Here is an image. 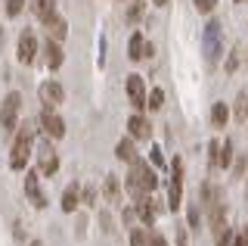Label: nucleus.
I'll return each instance as SVG.
<instances>
[{"label": "nucleus", "instance_id": "nucleus-1", "mask_svg": "<svg viewBox=\"0 0 248 246\" xmlns=\"http://www.w3.org/2000/svg\"><path fill=\"white\" fill-rule=\"evenodd\" d=\"M124 187H127V193L134 199L152 193V190L158 187V172H155V165H149L146 159L137 156L134 162H130V172H127V178H124Z\"/></svg>", "mask_w": 248, "mask_h": 246}, {"label": "nucleus", "instance_id": "nucleus-2", "mask_svg": "<svg viewBox=\"0 0 248 246\" xmlns=\"http://www.w3.org/2000/svg\"><path fill=\"white\" fill-rule=\"evenodd\" d=\"M31 147H34V128H28V125L22 128L19 125V131L13 134V150H10V168L13 172H25L28 159L34 156Z\"/></svg>", "mask_w": 248, "mask_h": 246}, {"label": "nucleus", "instance_id": "nucleus-3", "mask_svg": "<svg viewBox=\"0 0 248 246\" xmlns=\"http://www.w3.org/2000/svg\"><path fill=\"white\" fill-rule=\"evenodd\" d=\"M19 119H22V94L19 90H10L0 103V134L13 137L19 131Z\"/></svg>", "mask_w": 248, "mask_h": 246}, {"label": "nucleus", "instance_id": "nucleus-4", "mask_svg": "<svg viewBox=\"0 0 248 246\" xmlns=\"http://www.w3.org/2000/svg\"><path fill=\"white\" fill-rule=\"evenodd\" d=\"M202 47H205V59H208V63H217V56L223 53V28H220V22H208V25H205Z\"/></svg>", "mask_w": 248, "mask_h": 246}, {"label": "nucleus", "instance_id": "nucleus-5", "mask_svg": "<svg viewBox=\"0 0 248 246\" xmlns=\"http://www.w3.org/2000/svg\"><path fill=\"white\" fill-rule=\"evenodd\" d=\"M41 134L50 137V141H62L65 137V119L53 106H44L41 109Z\"/></svg>", "mask_w": 248, "mask_h": 246}, {"label": "nucleus", "instance_id": "nucleus-6", "mask_svg": "<svg viewBox=\"0 0 248 246\" xmlns=\"http://www.w3.org/2000/svg\"><path fill=\"white\" fill-rule=\"evenodd\" d=\"M124 90H127V100L130 106H134V112H146V81L143 75H127V81H124Z\"/></svg>", "mask_w": 248, "mask_h": 246}, {"label": "nucleus", "instance_id": "nucleus-7", "mask_svg": "<svg viewBox=\"0 0 248 246\" xmlns=\"http://www.w3.org/2000/svg\"><path fill=\"white\" fill-rule=\"evenodd\" d=\"M37 97H41L44 106H53V109H56L59 103H65V88H62L56 78H46V81L37 84Z\"/></svg>", "mask_w": 248, "mask_h": 246}, {"label": "nucleus", "instance_id": "nucleus-8", "mask_svg": "<svg viewBox=\"0 0 248 246\" xmlns=\"http://www.w3.org/2000/svg\"><path fill=\"white\" fill-rule=\"evenodd\" d=\"M37 156H41V178H53V175L59 172V156H56V147H53L50 137H44V141H41Z\"/></svg>", "mask_w": 248, "mask_h": 246}, {"label": "nucleus", "instance_id": "nucleus-9", "mask_svg": "<svg viewBox=\"0 0 248 246\" xmlns=\"http://www.w3.org/2000/svg\"><path fill=\"white\" fill-rule=\"evenodd\" d=\"M16 56H19L22 66H31L37 59V37L31 28H25V32L19 35V44H16Z\"/></svg>", "mask_w": 248, "mask_h": 246}, {"label": "nucleus", "instance_id": "nucleus-10", "mask_svg": "<svg viewBox=\"0 0 248 246\" xmlns=\"http://www.w3.org/2000/svg\"><path fill=\"white\" fill-rule=\"evenodd\" d=\"M25 196L34 209H46V193L41 187V172H25Z\"/></svg>", "mask_w": 248, "mask_h": 246}, {"label": "nucleus", "instance_id": "nucleus-11", "mask_svg": "<svg viewBox=\"0 0 248 246\" xmlns=\"http://www.w3.org/2000/svg\"><path fill=\"white\" fill-rule=\"evenodd\" d=\"M127 56L134 59V63H143V59L152 56V44L146 41L143 32H134V35H130V41H127Z\"/></svg>", "mask_w": 248, "mask_h": 246}, {"label": "nucleus", "instance_id": "nucleus-12", "mask_svg": "<svg viewBox=\"0 0 248 246\" xmlns=\"http://www.w3.org/2000/svg\"><path fill=\"white\" fill-rule=\"evenodd\" d=\"M44 63L50 72H59L62 63H65V53H62V41H53V37H46L44 41Z\"/></svg>", "mask_w": 248, "mask_h": 246}, {"label": "nucleus", "instance_id": "nucleus-13", "mask_svg": "<svg viewBox=\"0 0 248 246\" xmlns=\"http://www.w3.org/2000/svg\"><path fill=\"white\" fill-rule=\"evenodd\" d=\"M127 134L134 137V141H149V134H152L149 119H146L143 112H134V115L127 119Z\"/></svg>", "mask_w": 248, "mask_h": 246}, {"label": "nucleus", "instance_id": "nucleus-14", "mask_svg": "<svg viewBox=\"0 0 248 246\" xmlns=\"http://www.w3.org/2000/svg\"><path fill=\"white\" fill-rule=\"evenodd\" d=\"M134 209H137V215H140V221H143L146 228H152L155 215H158V209H155V206H152V193H146V196L134 199Z\"/></svg>", "mask_w": 248, "mask_h": 246}, {"label": "nucleus", "instance_id": "nucleus-15", "mask_svg": "<svg viewBox=\"0 0 248 246\" xmlns=\"http://www.w3.org/2000/svg\"><path fill=\"white\" fill-rule=\"evenodd\" d=\"M103 193H106V199H108L112 206H121V199H124V187H121L118 175H106V181H103Z\"/></svg>", "mask_w": 248, "mask_h": 246}, {"label": "nucleus", "instance_id": "nucleus-16", "mask_svg": "<svg viewBox=\"0 0 248 246\" xmlns=\"http://www.w3.org/2000/svg\"><path fill=\"white\" fill-rule=\"evenodd\" d=\"M31 13H34L37 19L44 22H50V19H56L59 16V10H56V0H31Z\"/></svg>", "mask_w": 248, "mask_h": 246}, {"label": "nucleus", "instance_id": "nucleus-17", "mask_svg": "<svg viewBox=\"0 0 248 246\" xmlns=\"http://www.w3.org/2000/svg\"><path fill=\"white\" fill-rule=\"evenodd\" d=\"M180 206H183V178H174V175H170V181H168V209L177 212Z\"/></svg>", "mask_w": 248, "mask_h": 246}, {"label": "nucleus", "instance_id": "nucleus-18", "mask_svg": "<svg viewBox=\"0 0 248 246\" xmlns=\"http://www.w3.org/2000/svg\"><path fill=\"white\" fill-rule=\"evenodd\" d=\"M78 206H81V187H78V184H68V187L62 190V212L72 215Z\"/></svg>", "mask_w": 248, "mask_h": 246}, {"label": "nucleus", "instance_id": "nucleus-19", "mask_svg": "<svg viewBox=\"0 0 248 246\" xmlns=\"http://www.w3.org/2000/svg\"><path fill=\"white\" fill-rule=\"evenodd\" d=\"M115 156L121 159V162H134L137 159V147H134V137H121L118 143H115Z\"/></svg>", "mask_w": 248, "mask_h": 246}, {"label": "nucleus", "instance_id": "nucleus-20", "mask_svg": "<svg viewBox=\"0 0 248 246\" xmlns=\"http://www.w3.org/2000/svg\"><path fill=\"white\" fill-rule=\"evenodd\" d=\"M65 35H68V22L62 16L46 22V37H53V41H65Z\"/></svg>", "mask_w": 248, "mask_h": 246}, {"label": "nucleus", "instance_id": "nucleus-21", "mask_svg": "<svg viewBox=\"0 0 248 246\" xmlns=\"http://www.w3.org/2000/svg\"><path fill=\"white\" fill-rule=\"evenodd\" d=\"M227 122H230V109H227V103H214L211 106V125L214 128H227Z\"/></svg>", "mask_w": 248, "mask_h": 246}, {"label": "nucleus", "instance_id": "nucleus-22", "mask_svg": "<svg viewBox=\"0 0 248 246\" xmlns=\"http://www.w3.org/2000/svg\"><path fill=\"white\" fill-rule=\"evenodd\" d=\"M130 246H152V230L149 228H130Z\"/></svg>", "mask_w": 248, "mask_h": 246}, {"label": "nucleus", "instance_id": "nucleus-23", "mask_svg": "<svg viewBox=\"0 0 248 246\" xmlns=\"http://www.w3.org/2000/svg\"><path fill=\"white\" fill-rule=\"evenodd\" d=\"M161 106H165V90H161V88H152L149 94H146V109L155 112V109H161Z\"/></svg>", "mask_w": 248, "mask_h": 246}, {"label": "nucleus", "instance_id": "nucleus-24", "mask_svg": "<svg viewBox=\"0 0 248 246\" xmlns=\"http://www.w3.org/2000/svg\"><path fill=\"white\" fill-rule=\"evenodd\" d=\"M143 0H134V3H127V10H124V19L130 22V25H137L140 19H143Z\"/></svg>", "mask_w": 248, "mask_h": 246}, {"label": "nucleus", "instance_id": "nucleus-25", "mask_svg": "<svg viewBox=\"0 0 248 246\" xmlns=\"http://www.w3.org/2000/svg\"><path fill=\"white\" fill-rule=\"evenodd\" d=\"M236 122H248V94L245 90L236 97Z\"/></svg>", "mask_w": 248, "mask_h": 246}, {"label": "nucleus", "instance_id": "nucleus-26", "mask_svg": "<svg viewBox=\"0 0 248 246\" xmlns=\"http://www.w3.org/2000/svg\"><path fill=\"white\" fill-rule=\"evenodd\" d=\"M186 221H189V228H192V230H199V221H202V209H199V203H189Z\"/></svg>", "mask_w": 248, "mask_h": 246}, {"label": "nucleus", "instance_id": "nucleus-27", "mask_svg": "<svg viewBox=\"0 0 248 246\" xmlns=\"http://www.w3.org/2000/svg\"><path fill=\"white\" fill-rule=\"evenodd\" d=\"M214 243H217V246H230V243H232V230H230L227 225H223L220 230H214Z\"/></svg>", "mask_w": 248, "mask_h": 246}, {"label": "nucleus", "instance_id": "nucleus-28", "mask_svg": "<svg viewBox=\"0 0 248 246\" xmlns=\"http://www.w3.org/2000/svg\"><path fill=\"white\" fill-rule=\"evenodd\" d=\"M230 162H232V143L223 141L220 143V168H230Z\"/></svg>", "mask_w": 248, "mask_h": 246}, {"label": "nucleus", "instance_id": "nucleus-29", "mask_svg": "<svg viewBox=\"0 0 248 246\" xmlns=\"http://www.w3.org/2000/svg\"><path fill=\"white\" fill-rule=\"evenodd\" d=\"M22 10H25V0H6V16L10 19H16Z\"/></svg>", "mask_w": 248, "mask_h": 246}, {"label": "nucleus", "instance_id": "nucleus-30", "mask_svg": "<svg viewBox=\"0 0 248 246\" xmlns=\"http://www.w3.org/2000/svg\"><path fill=\"white\" fill-rule=\"evenodd\" d=\"M192 6L202 13V16H208V13H214V6H217V0H192Z\"/></svg>", "mask_w": 248, "mask_h": 246}, {"label": "nucleus", "instance_id": "nucleus-31", "mask_svg": "<svg viewBox=\"0 0 248 246\" xmlns=\"http://www.w3.org/2000/svg\"><path fill=\"white\" fill-rule=\"evenodd\" d=\"M211 168H220V141H211Z\"/></svg>", "mask_w": 248, "mask_h": 246}, {"label": "nucleus", "instance_id": "nucleus-32", "mask_svg": "<svg viewBox=\"0 0 248 246\" xmlns=\"http://www.w3.org/2000/svg\"><path fill=\"white\" fill-rule=\"evenodd\" d=\"M174 246H189V234H186V228H177V237H174Z\"/></svg>", "mask_w": 248, "mask_h": 246}, {"label": "nucleus", "instance_id": "nucleus-33", "mask_svg": "<svg viewBox=\"0 0 248 246\" xmlns=\"http://www.w3.org/2000/svg\"><path fill=\"white\" fill-rule=\"evenodd\" d=\"M152 246H170V243H168L161 234H155V230H152Z\"/></svg>", "mask_w": 248, "mask_h": 246}, {"label": "nucleus", "instance_id": "nucleus-34", "mask_svg": "<svg viewBox=\"0 0 248 246\" xmlns=\"http://www.w3.org/2000/svg\"><path fill=\"white\" fill-rule=\"evenodd\" d=\"M152 162H155V165H165V159H161V150H158V147L152 150Z\"/></svg>", "mask_w": 248, "mask_h": 246}, {"label": "nucleus", "instance_id": "nucleus-35", "mask_svg": "<svg viewBox=\"0 0 248 246\" xmlns=\"http://www.w3.org/2000/svg\"><path fill=\"white\" fill-rule=\"evenodd\" d=\"M230 246H248V240H245V234L242 237H232V243Z\"/></svg>", "mask_w": 248, "mask_h": 246}, {"label": "nucleus", "instance_id": "nucleus-36", "mask_svg": "<svg viewBox=\"0 0 248 246\" xmlns=\"http://www.w3.org/2000/svg\"><path fill=\"white\" fill-rule=\"evenodd\" d=\"M152 3H155V6H168V0H152Z\"/></svg>", "mask_w": 248, "mask_h": 246}, {"label": "nucleus", "instance_id": "nucleus-37", "mask_svg": "<svg viewBox=\"0 0 248 246\" xmlns=\"http://www.w3.org/2000/svg\"><path fill=\"white\" fill-rule=\"evenodd\" d=\"M31 246H44V243H41V240H34V243H31Z\"/></svg>", "mask_w": 248, "mask_h": 246}, {"label": "nucleus", "instance_id": "nucleus-38", "mask_svg": "<svg viewBox=\"0 0 248 246\" xmlns=\"http://www.w3.org/2000/svg\"><path fill=\"white\" fill-rule=\"evenodd\" d=\"M245 240H248V228H245Z\"/></svg>", "mask_w": 248, "mask_h": 246}, {"label": "nucleus", "instance_id": "nucleus-39", "mask_svg": "<svg viewBox=\"0 0 248 246\" xmlns=\"http://www.w3.org/2000/svg\"><path fill=\"white\" fill-rule=\"evenodd\" d=\"M236 3H242V0H236Z\"/></svg>", "mask_w": 248, "mask_h": 246}, {"label": "nucleus", "instance_id": "nucleus-40", "mask_svg": "<svg viewBox=\"0 0 248 246\" xmlns=\"http://www.w3.org/2000/svg\"><path fill=\"white\" fill-rule=\"evenodd\" d=\"M245 187H248V184H245Z\"/></svg>", "mask_w": 248, "mask_h": 246}]
</instances>
